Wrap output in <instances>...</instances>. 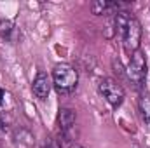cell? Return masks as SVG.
<instances>
[{
	"label": "cell",
	"instance_id": "9c48e42d",
	"mask_svg": "<svg viewBox=\"0 0 150 148\" xmlns=\"http://www.w3.org/2000/svg\"><path fill=\"white\" fill-rule=\"evenodd\" d=\"M140 111H142V117L145 122L150 124V96H142L140 98Z\"/></svg>",
	"mask_w": 150,
	"mask_h": 148
},
{
	"label": "cell",
	"instance_id": "ba28073f",
	"mask_svg": "<svg viewBox=\"0 0 150 148\" xmlns=\"http://www.w3.org/2000/svg\"><path fill=\"white\" fill-rule=\"evenodd\" d=\"M12 32H14V25H12V21H9V19H2V21H0V37L5 38V40H11V38H12Z\"/></svg>",
	"mask_w": 150,
	"mask_h": 148
},
{
	"label": "cell",
	"instance_id": "3957f363",
	"mask_svg": "<svg viewBox=\"0 0 150 148\" xmlns=\"http://www.w3.org/2000/svg\"><path fill=\"white\" fill-rule=\"evenodd\" d=\"M98 89H100V94L107 99V103H110L113 108H117V106L122 105L126 94H124L122 85L119 82H115L113 78H101Z\"/></svg>",
	"mask_w": 150,
	"mask_h": 148
},
{
	"label": "cell",
	"instance_id": "8992f818",
	"mask_svg": "<svg viewBox=\"0 0 150 148\" xmlns=\"http://www.w3.org/2000/svg\"><path fill=\"white\" fill-rule=\"evenodd\" d=\"M49 91H51V80H49L47 73H44V72L37 73L35 80H33V94L38 99H47Z\"/></svg>",
	"mask_w": 150,
	"mask_h": 148
},
{
	"label": "cell",
	"instance_id": "7c38bea8",
	"mask_svg": "<svg viewBox=\"0 0 150 148\" xmlns=\"http://www.w3.org/2000/svg\"><path fill=\"white\" fill-rule=\"evenodd\" d=\"M72 148H84V147H79V145H75V147H72Z\"/></svg>",
	"mask_w": 150,
	"mask_h": 148
},
{
	"label": "cell",
	"instance_id": "8fae6325",
	"mask_svg": "<svg viewBox=\"0 0 150 148\" xmlns=\"http://www.w3.org/2000/svg\"><path fill=\"white\" fill-rule=\"evenodd\" d=\"M4 99H5V91H2V89H0V103H2Z\"/></svg>",
	"mask_w": 150,
	"mask_h": 148
},
{
	"label": "cell",
	"instance_id": "52a82bcc",
	"mask_svg": "<svg viewBox=\"0 0 150 148\" xmlns=\"http://www.w3.org/2000/svg\"><path fill=\"white\" fill-rule=\"evenodd\" d=\"M119 7H120L119 2H107V0H94L91 4V11L96 16H101V14L112 11V9H119Z\"/></svg>",
	"mask_w": 150,
	"mask_h": 148
},
{
	"label": "cell",
	"instance_id": "6da1fadb",
	"mask_svg": "<svg viewBox=\"0 0 150 148\" xmlns=\"http://www.w3.org/2000/svg\"><path fill=\"white\" fill-rule=\"evenodd\" d=\"M52 84L56 87L58 92L61 94H68L77 89V84H79V73L74 66L67 65V63H61V65H56L54 70H52Z\"/></svg>",
	"mask_w": 150,
	"mask_h": 148
},
{
	"label": "cell",
	"instance_id": "5b68a950",
	"mask_svg": "<svg viewBox=\"0 0 150 148\" xmlns=\"http://www.w3.org/2000/svg\"><path fill=\"white\" fill-rule=\"evenodd\" d=\"M75 120H77V115L72 108H59L58 113V125H59V131L63 134V138L67 141H72L75 134Z\"/></svg>",
	"mask_w": 150,
	"mask_h": 148
},
{
	"label": "cell",
	"instance_id": "30bf717a",
	"mask_svg": "<svg viewBox=\"0 0 150 148\" xmlns=\"http://www.w3.org/2000/svg\"><path fill=\"white\" fill-rule=\"evenodd\" d=\"M42 148H61V143H59L58 140H54V138H49V140L44 143Z\"/></svg>",
	"mask_w": 150,
	"mask_h": 148
},
{
	"label": "cell",
	"instance_id": "277c9868",
	"mask_svg": "<svg viewBox=\"0 0 150 148\" xmlns=\"http://www.w3.org/2000/svg\"><path fill=\"white\" fill-rule=\"evenodd\" d=\"M127 77L136 84L142 85L147 78V59L142 51H136L131 54L129 65H127Z\"/></svg>",
	"mask_w": 150,
	"mask_h": 148
},
{
	"label": "cell",
	"instance_id": "7a4b0ae2",
	"mask_svg": "<svg viewBox=\"0 0 150 148\" xmlns=\"http://www.w3.org/2000/svg\"><path fill=\"white\" fill-rule=\"evenodd\" d=\"M122 35V44L126 52L133 54L136 51H140V42H142V25L134 16H129L126 26L119 32Z\"/></svg>",
	"mask_w": 150,
	"mask_h": 148
}]
</instances>
